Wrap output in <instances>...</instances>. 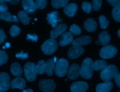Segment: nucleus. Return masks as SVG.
I'll list each match as a JSON object with an SVG mask.
<instances>
[{
    "mask_svg": "<svg viewBox=\"0 0 120 92\" xmlns=\"http://www.w3.org/2000/svg\"><path fill=\"white\" fill-rule=\"evenodd\" d=\"M5 1L8 2L10 4H12V5H15V4H17L20 1V0H5Z\"/></svg>",
    "mask_w": 120,
    "mask_h": 92,
    "instance_id": "43",
    "label": "nucleus"
},
{
    "mask_svg": "<svg viewBox=\"0 0 120 92\" xmlns=\"http://www.w3.org/2000/svg\"><path fill=\"white\" fill-rule=\"evenodd\" d=\"M8 10V7L6 4L2 3L0 4V12H7Z\"/></svg>",
    "mask_w": 120,
    "mask_h": 92,
    "instance_id": "41",
    "label": "nucleus"
},
{
    "mask_svg": "<svg viewBox=\"0 0 120 92\" xmlns=\"http://www.w3.org/2000/svg\"><path fill=\"white\" fill-rule=\"evenodd\" d=\"M68 3V0H52L51 1L52 6L56 8L65 7Z\"/></svg>",
    "mask_w": 120,
    "mask_h": 92,
    "instance_id": "27",
    "label": "nucleus"
},
{
    "mask_svg": "<svg viewBox=\"0 0 120 92\" xmlns=\"http://www.w3.org/2000/svg\"><path fill=\"white\" fill-rule=\"evenodd\" d=\"M55 63L52 59H50L46 62L45 73L48 76H51L55 70Z\"/></svg>",
    "mask_w": 120,
    "mask_h": 92,
    "instance_id": "23",
    "label": "nucleus"
},
{
    "mask_svg": "<svg viewBox=\"0 0 120 92\" xmlns=\"http://www.w3.org/2000/svg\"><path fill=\"white\" fill-rule=\"evenodd\" d=\"M25 85L26 82L22 78L17 77L14 78L10 82V87L12 89L18 88L21 90H22L24 89Z\"/></svg>",
    "mask_w": 120,
    "mask_h": 92,
    "instance_id": "17",
    "label": "nucleus"
},
{
    "mask_svg": "<svg viewBox=\"0 0 120 92\" xmlns=\"http://www.w3.org/2000/svg\"><path fill=\"white\" fill-rule=\"evenodd\" d=\"M93 61L89 58L85 59L82 61L80 68V74L84 79L90 78L93 74Z\"/></svg>",
    "mask_w": 120,
    "mask_h": 92,
    "instance_id": "1",
    "label": "nucleus"
},
{
    "mask_svg": "<svg viewBox=\"0 0 120 92\" xmlns=\"http://www.w3.org/2000/svg\"><path fill=\"white\" fill-rule=\"evenodd\" d=\"M10 46V44L9 42H6L5 43V47L6 48H9Z\"/></svg>",
    "mask_w": 120,
    "mask_h": 92,
    "instance_id": "46",
    "label": "nucleus"
},
{
    "mask_svg": "<svg viewBox=\"0 0 120 92\" xmlns=\"http://www.w3.org/2000/svg\"><path fill=\"white\" fill-rule=\"evenodd\" d=\"M102 1L101 0H94L92 1V8L95 11H98L100 9Z\"/></svg>",
    "mask_w": 120,
    "mask_h": 92,
    "instance_id": "36",
    "label": "nucleus"
},
{
    "mask_svg": "<svg viewBox=\"0 0 120 92\" xmlns=\"http://www.w3.org/2000/svg\"><path fill=\"white\" fill-rule=\"evenodd\" d=\"M58 11L57 10L52 11L47 14L46 19L48 23L49 24L52 28L55 27L59 22H61L62 20L60 19V17H58Z\"/></svg>",
    "mask_w": 120,
    "mask_h": 92,
    "instance_id": "11",
    "label": "nucleus"
},
{
    "mask_svg": "<svg viewBox=\"0 0 120 92\" xmlns=\"http://www.w3.org/2000/svg\"><path fill=\"white\" fill-rule=\"evenodd\" d=\"M11 73L15 76H20L22 75V71L20 65L18 62H14L10 65Z\"/></svg>",
    "mask_w": 120,
    "mask_h": 92,
    "instance_id": "22",
    "label": "nucleus"
},
{
    "mask_svg": "<svg viewBox=\"0 0 120 92\" xmlns=\"http://www.w3.org/2000/svg\"><path fill=\"white\" fill-rule=\"evenodd\" d=\"M73 34L70 32H66L63 33L60 39L59 44L61 46H65L74 41Z\"/></svg>",
    "mask_w": 120,
    "mask_h": 92,
    "instance_id": "14",
    "label": "nucleus"
},
{
    "mask_svg": "<svg viewBox=\"0 0 120 92\" xmlns=\"http://www.w3.org/2000/svg\"><path fill=\"white\" fill-rule=\"evenodd\" d=\"M53 60L54 63H56V62H57V58H56V57H54Z\"/></svg>",
    "mask_w": 120,
    "mask_h": 92,
    "instance_id": "48",
    "label": "nucleus"
},
{
    "mask_svg": "<svg viewBox=\"0 0 120 92\" xmlns=\"http://www.w3.org/2000/svg\"><path fill=\"white\" fill-rule=\"evenodd\" d=\"M84 52V49L82 47L72 46L68 51V56L71 59H75L79 57Z\"/></svg>",
    "mask_w": 120,
    "mask_h": 92,
    "instance_id": "10",
    "label": "nucleus"
},
{
    "mask_svg": "<svg viewBox=\"0 0 120 92\" xmlns=\"http://www.w3.org/2000/svg\"><path fill=\"white\" fill-rule=\"evenodd\" d=\"M108 64L107 62L104 60H96L93 62V68L95 71L103 70L107 66Z\"/></svg>",
    "mask_w": 120,
    "mask_h": 92,
    "instance_id": "24",
    "label": "nucleus"
},
{
    "mask_svg": "<svg viewBox=\"0 0 120 92\" xmlns=\"http://www.w3.org/2000/svg\"><path fill=\"white\" fill-rule=\"evenodd\" d=\"M98 21L100 25V27L103 29H105L109 25V21L104 15H100L98 17Z\"/></svg>",
    "mask_w": 120,
    "mask_h": 92,
    "instance_id": "29",
    "label": "nucleus"
},
{
    "mask_svg": "<svg viewBox=\"0 0 120 92\" xmlns=\"http://www.w3.org/2000/svg\"><path fill=\"white\" fill-rule=\"evenodd\" d=\"M68 61L67 59L61 58L57 60L55 67V73L59 77H62L67 73L68 67Z\"/></svg>",
    "mask_w": 120,
    "mask_h": 92,
    "instance_id": "5",
    "label": "nucleus"
},
{
    "mask_svg": "<svg viewBox=\"0 0 120 92\" xmlns=\"http://www.w3.org/2000/svg\"><path fill=\"white\" fill-rule=\"evenodd\" d=\"M24 75L29 82L34 81L37 75L36 65L33 62H29L25 63L23 67Z\"/></svg>",
    "mask_w": 120,
    "mask_h": 92,
    "instance_id": "3",
    "label": "nucleus"
},
{
    "mask_svg": "<svg viewBox=\"0 0 120 92\" xmlns=\"http://www.w3.org/2000/svg\"><path fill=\"white\" fill-rule=\"evenodd\" d=\"M37 20V18H35V20Z\"/></svg>",
    "mask_w": 120,
    "mask_h": 92,
    "instance_id": "52",
    "label": "nucleus"
},
{
    "mask_svg": "<svg viewBox=\"0 0 120 92\" xmlns=\"http://www.w3.org/2000/svg\"><path fill=\"white\" fill-rule=\"evenodd\" d=\"M83 26L85 29L87 31L92 32L96 30L97 27V23L93 18H89L84 22Z\"/></svg>",
    "mask_w": 120,
    "mask_h": 92,
    "instance_id": "20",
    "label": "nucleus"
},
{
    "mask_svg": "<svg viewBox=\"0 0 120 92\" xmlns=\"http://www.w3.org/2000/svg\"><path fill=\"white\" fill-rule=\"evenodd\" d=\"M18 17L24 25H28L30 22V17L24 10H20L18 13Z\"/></svg>",
    "mask_w": 120,
    "mask_h": 92,
    "instance_id": "25",
    "label": "nucleus"
},
{
    "mask_svg": "<svg viewBox=\"0 0 120 92\" xmlns=\"http://www.w3.org/2000/svg\"><path fill=\"white\" fill-rule=\"evenodd\" d=\"M117 34H118V36L120 38V28L118 30V31L117 32Z\"/></svg>",
    "mask_w": 120,
    "mask_h": 92,
    "instance_id": "47",
    "label": "nucleus"
},
{
    "mask_svg": "<svg viewBox=\"0 0 120 92\" xmlns=\"http://www.w3.org/2000/svg\"><path fill=\"white\" fill-rule=\"evenodd\" d=\"M6 37L5 35L4 31L3 29L0 28V44L3 43L4 41V38Z\"/></svg>",
    "mask_w": 120,
    "mask_h": 92,
    "instance_id": "40",
    "label": "nucleus"
},
{
    "mask_svg": "<svg viewBox=\"0 0 120 92\" xmlns=\"http://www.w3.org/2000/svg\"><path fill=\"white\" fill-rule=\"evenodd\" d=\"M10 77L6 72L0 73V92L7 91L10 86Z\"/></svg>",
    "mask_w": 120,
    "mask_h": 92,
    "instance_id": "8",
    "label": "nucleus"
},
{
    "mask_svg": "<svg viewBox=\"0 0 120 92\" xmlns=\"http://www.w3.org/2000/svg\"><path fill=\"white\" fill-rule=\"evenodd\" d=\"M46 67V62L43 60H40L38 61L36 65V70L37 73L39 75H42L45 72Z\"/></svg>",
    "mask_w": 120,
    "mask_h": 92,
    "instance_id": "26",
    "label": "nucleus"
},
{
    "mask_svg": "<svg viewBox=\"0 0 120 92\" xmlns=\"http://www.w3.org/2000/svg\"><path fill=\"white\" fill-rule=\"evenodd\" d=\"M77 8V5L75 3H71L64 7L63 12L68 17H72L75 15Z\"/></svg>",
    "mask_w": 120,
    "mask_h": 92,
    "instance_id": "19",
    "label": "nucleus"
},
{
    "mask_svg": "<svg viewBox=\"0 0 120 92\" xmlns=\"http://www.w3.org/2000/svg\"><path fill=\"white\" fill-rule=\"evenodd\" d=\"M57 42L52 38H49L46 40L41 46V50L43 53L48 55L52 54L57 50Z\"/></svg>",
    "mask_w": 120,
    "mask_h": 92,
    "instance_id": "4",
    "label": "nucleus"
},
{
    "mask_svg": "<svg viewBox=\"0 0 120 92\" xmlns=\"http://www.w3.org/2000/svg\"><path fill=\"white\" fill-rule=\"evenodd\" d=\"M12 15L8 12H0V19L7 21H12Z\"/></svg>",
    "mask_w": 120,
    "mask_h": 92,
    "instance_id": "32",
    "label": "nucleus"
},
{
    "mask_svg": "<svg viewBox=\"0 0 120 92\" xmlns=\"http://www.w3.org/2000/svg\"><path fill=\"white\" fill-rule=\"evenodd\" d=\"M34 2L36 8L39 9H44L47 4V1L45 0H37Z\"/></svg>",
    "mask_w": 120,
    "mask_h": 92,
    "instance_id": "35",
    "label": "nucleus"
},
{
    "mask_svg": "<svg viewBox=\"0 0 120 92\" xmlns=\"http://www.w3.org/2000/svg\"><path fill=\"white\" fill-rule=\"evenodd\" d=\"M22 4L24 11L28 14L33 13L36 10L35 2L32 0H23Z\"/></svg>",
    "mask_w": 120,
    "mask_h": 92,
    "instance_id": "16",
    "label": "nucleus"
},
{
    "mask_svg": "<svg viewBox=\"0 0 120 92\" xmlns=\"http://www.w3.org/2000/svg\"><path fill=\"white\" fill-rule=\"evenodd\" d=\"M92 41L90 36L88 35H83L75 39L72 43L73 46H81L89 44Z\"/></svg>",
    "mask_w": 120,
    "mask_h": 92,
    "instance_id": "15",
    "label": "nucleus"
},
{
    "mask_svg": "<svg viewBox=\"0 0 120 92\" xmlns=\"http://www.w3.org/2000/svg\"><path fill=\"white\" fill-rule=\"evenodd\" d=\"M117 53V48L112 45H108L102 47L99 52L100 56L103 59L113 57Z\"/></svg>",
    "mask_w": 120,
    "mask_h": 92,
    "instance_id": "6",
    "label": "nucleus"
},
{
    "mask_svg": "<svg viewBox=\"0 0 120 92\" xmlns=\"http://www.w3.org/2000/svg\"><path fill=\"white\" fill-rule=\"evenodd\" d=\"M22 92H33V91L31 89H27L23 90Z\"/></svg>",
    "mask_w": 120,
    "mask_h": 92,
    "instance_id": "45",
    "label": "nucleus"
},
{
    "mask_svg": "<svg viewBox=\"0 0 120 92\" xmlns=\"http://www.w3.org/2000/svg\"><path fill=\"white\" fill-rule=\"evenodd\" d=\"M107 1L113 7L120 5V0H108Z\"/></svg>",
    "mask_w": 120,
    "mask_h": 92,
    "instance_id": "38",
    "label": "nucleus"
},
{
    "mask_svg": "<svg viewBox=\"0 0 120 92\" xmlns=\"http://www.w3.org/2000/svg\"><path fill=\"white\" fill-rule=\"evenodd\" d=\"M15 57L17 58H20L23 59H25L28 58V54L27 52L24 53L23 51H22L19 53H16L15 54Z\"/></svg>",
    "mask_w": 120,
    "mask_h": 92,
    "instance_id": "37",
    "label": "nucleus"
},
{
    "mask_svg": "<svg viewBox=\"0 0 120 92\" xmlns=\"http://www.w3.org/2000/svg\"><path fill=\"white\" fill-rule=\"evenodd\" d=\"M98 39L101 45L105 46L109 45L111 41V36L107 31H105L99 33Z\"/></svg>",
    "mask_w": 120,
    "mask_h": 92,
    "instance_id": "21",
    "label": "nucleus"
},
{
    "mask_svg": "<svg viewBox=\"0 0 120 92\" xmlns=\"http://www.w3.org/2000/svg\"><path fill=\"white\" fill-rule=\"evenodd\" d=\"M4 2H5V0H0V4L5 3Z\"/></svg>",
    "mask_w": 120,
    "mask_h": 92,
    "instance_id": "50",
    "label": "nucleus"
},
{
    "mask_svg": "<svg viewBox=\"0 0 120 92\" xmlns=\"http://www.w3.org/2000/svg\"><path fill=\"white\" fill-rule=\"evenodd\" d=\"M112 87V83L109 81L98 84L96 87V91L97 92H109Z\"/></svg>",
    "mask_w": 120,
    "mask_h": 92,
    "instance_id": "18",
    "label": "nucleus"
},
{
    "mask_svg": "<svg viewBox=\"0 0 120 92\" xmlns=\"http://www.w3.org/2000/svg\"><path fill=\"white\" fill-rule=\"evenodd\" d=\"M117 73L118 68L117 67L113 64H110L101 71L100 78L105 82L109 81L111 79L114 78Z\"/></svg>",
    "mask_w": 120,
    "mask_h": 92,
    "instance_id": "2",
    "label": "nucleus"
},
{
    "mask_svg": "<svg viewBox=\"0 0 120 92\" xmlns=\"http://www.w3.org/2000/svg\"><path fill=\"white\" fill-rule=\"evenodd\" d=\"M69 32L75 35H78L81 33V29L77 25L73 24L69 27Z\"/></svg>",
    "mask_w": 120,
    "mask_h": 92,
    "instance_id": "33",
    "label": "nucleus"
},
{
    "mask_svg": "<svg viewBox=\"0 0 120 92\" xmlns=\"http://www.w3.org/2000/svg\"><path fill=\"white\" fill-rule=\"evenodd\" d=\"M56 86V84L52 79H42L38 83V87L44 92H53Z\"/></svg>",
    "mask_w": 120,
    "mask_h": 92,
    "instance_id": "7",
    "label": "nucleus"
},
{
    "mask_svg": "<svg viewBox=\"0 0 120 92\" xmlns=\"http://www.w3.org/2000/svg\"><path fill=\"white\" fill-rule=\"evenodd\" d=\"M80 67L76 63H73L69 67L67 76L70 80H75L80 75Z\"/></svg>",
    "mask_w": 120,
    "mask_h": 92,
    "instance_id": "12",
    "label": "nucleus"
},
{
    "mask_svg": "<svg viewBox=\"0 0 120 92\" xmlns=\"http://www.w3.org/2000/svg\"><path fill=\"white\" fill-rule=\"evenodd\" d=\"M5 48H6V47H5V46H3V47H2V48H3V49H5Z\"/></svg>",
    "mask_w": 120,
    "mask_h": 92,
    "instance_id": "51",
    "label": "nucleus"
},
{
    "mask_svg": "<svg viewBox=\"0 0 120 92\" xmlns=\"http://www.w3.org/2000/svg\"><path fill=\"white\" fill-rule=\"evenodd\" d=\"M26 39L27 40H30L32 41H35V42H37L38 40V37L35 34H33V35H31L30 34H28L27 35Z\"/></svg>",
    "mask_w": 120,
    "mask_h": 92,
    "instance_id": "39",
    "label": "nucleus"
},
{
    "mask_svg": "<svg viewBox=\"0 0 120 92\" xmlns=\"http://www.w3.org/2000/svg\"><path fill=\"white\" fill-rule=\"evenodd\" d=\"M67 25L65 23L60 24L56 25L53 28L50 32V36L51 38L55 39L57 38L59 35L63 33V32L67 29Z\"/></svg>",
    "mask_w": 120,
    "mask_h": 92,
    "instance_id": "13",
    "label": "nucleus"
},
{
    "mask_svg": "<svg viewBox=\"0 0 120 92\" xmlns=\"http://www.w3.org/2000/svg\"></svg>",
    "mask_w": 120,
    "mask_h": 92,
    "instance_id": "53",
    "label": "nucleus"
},
{
    "mask_svg": "<svg viewBox=\"0 0 120 92\" xmlns=\"http://www.w3.org/2000/svg\"><path fill=\"white\" fill-rule=\"evenodd\" d=\"M20 28L16 25H12L10 28L9 33L12 37H15L18 35L20 33Z\"/></svg>",
    "mask_w": 120,
    "mask_h": 92,
    "instance_id": "30",
    "label": "nucleus"
},
{
    "mask_svg": "<svg viewBox=\"0 0 120 92\" xmlns=\"http://www.w3.org/2000/svg\"><path fill=\"white\" fill-rule=\"evenodd\" d=\"M112 16L116 22H120V5L114 7L112 9Z\"/></svg>",
    "mask_w": 120,
    "mask_h": 92,
    "instance_id": "28",
    "label": "nucleus"
},
{
    "mask_svg": "<svg viewBox=\"0 0 120 92\" xmlns=\"http://www.w3.org/2000/svg\"><path fill=\"white\" fill-rule=\"evenodd\" d=\"M88 88V84L84 81H77L70 85L71 92H85Z\"/></svg>",
    "mask_w": 120,
    "mask_h": 92,
    "instance_id": "9",
    "label": "nucleus"
},
{
    "mask_svg": "<svg viewBox=\"0 0 120 92\" xmlns=\"http://www.w3.org/2000/svg\"><path fill=\"white\" fill-rule=\"evenodd\" d=\"M115 83L120 88V73H118L114 77Z\"/></svg>",
    "mask_w": 120,
    "mask_h": 92,
    "instance_id": "42",
    "label": "nucleus"
},
{
    "mask_svg": "<svg viewBox=\"0 0 120 92\" xmlns=\"http://www.w3.org/2000/svg\"><path fill=\"white\" fill-rule=\"evenodd\" d=\"M100 43V42L99 40H96V41H95V43H96V44H99Z\"/></svg>",
    "mask_w": 120,
    "mask_h": 92,
    "instance_id": "49",
    "label": "nucleus"
},
{
    "mask_svg": "<svg viewBox=\"0 0 120 92\" xmlns=\"http://www.w3.org/2000/svg\"><path fill=\"white\" fill-rule=\"evenodd\" d=\"M12 19V22H18V18L15 15H13V16H12V19Z\"/></svg>",
    "mask_w": 120,
    "mask_h": 92,
    "instance_id": "44",
    "label": "nucleus"
},
{
    "mask_svg": "<svg viewBox=\"0 0 120 92\" xmlns=\"http://www.w3.org/2000/svg\"><path fill=\"white\" fill-rule=\"evenodd\" d=\"M8 59L7 54L3 50H0V66L7 63Z\"/></svg>",
    "mask_w": 120,
    "mask_h": 92,
    "instance_id": "34",
    "label": "nucleus"
},
{
    "mask_svg": "<svg viewBox=\"0 0 120 92\" xmlns=\"http://www.w3.org/2000/svg\"><path fill=\"white\" fill-rule=\"evenodd\" d=\"M81 7L82 9L87 14L90 13L91 11L92 5L89 2L83 1L82 3Z\"/></svg>",
    "mask_w": 120,
    "mask_h": 92,
    "instance_id": "31",
    "label": "nucleus"
}]
</instances>
